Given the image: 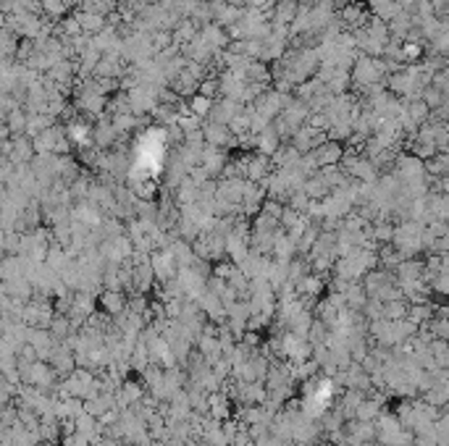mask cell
I'll return each mask as SVG.
<instances>
[{
    "label": "cell",
    "mask_w": 449,
    "mask_h": 446,
    "mask_svg": "<svg viewBox=\"0 0 449 446\" xmlns=\"http://www.w3.org/2000/svg\"><path fill=\"white\" fill-rule=\"evenodd\" d=\"M321 287H323V284H321V278H305L303 284H300V291L313 297V294H321Z\"/></svg>",
    "instance_id": "7"
},
{
    "label": "cell",
    "mask_w": 449,
    "mask_h": 446,
    "mask_svg": "<svg viewBox=\"0 0 449 446\" xmlns=\"http://www.w3.org/2000/svg\"><path fill=\"white\" fill-rule=\"evenodd\" d=\"M344 21H347L350 26H355V24L360 26L363 21H365V13H363V8H355V6H352V8L344 11Z\"/></svg>",
    "instance_id": "6"
},
{
    "label": "cell",
    "mask_w": 449,
    "mask_h": 446,
    "mask_svg": "<svg viewBox=\"0 0 449 446\" xmlns=\"http://www.w3.org/2000/svg\"><path fill=\"white\" fill-rule=\"evenodd\" d=\"M77 21L82 24V29L84 32H97V29H103L106 26V21H103V16L100 13H77Z\"/></svg>",
    "instance_id": "4"
},
{
    "label": "cell",
    "mask_w": 449,
    "mask_h": 446,
    "mask_svg": "<svg viewBox=\"0 0 449 446\" xmlns=\"http://www.w3.org/2000/svg\"><path fill=\"white\" fill-rule=\"evenodd\" d=\"M268 168H271V166H268V160H265V157H255L250 166H247V173H250L252 182H258L260 176H265V173H268Z\"/></svg>",
    "instance_id": "5"
},
{
    "label": "cell",
    "mask_w": 449,
    "mask_h": 446,
    "mask_svg": "<svg viewBox=\"0 0 449 446\" xmlns=\"http://www.w3.org/2000/svg\"><path fill=\"white\" fill-rule=\"evenodd\" d=\"M211 110H213L211 97H205V95H195V97H189V113L205 118V116H211Z\"/></svg>",
    "instance_id": "3"
},
{
    "label": "cell",
    "mask_w": 449,
    "mask_h": 446,
    "mask_svg": "<svg viewBox=\"0 0 449 446\" xmlns=\"http://www.w3.org/2000/svg\"><path fill=\"white\" fill-rule=\"evenodd\" d=\"M274 11H276L278 24H294V16H300L297 13V0H276Z\"/></svg>",
    "instance_id": "2"
},
{
    "label": "cell",
    "mask_w": 449,
    "mask_h": 446,
    "mask_svg": "<svg viewBox=\"0 0 449 446\" xmlns=\"http://www.w3.org/2000/svg\"><path fill=\"white\" fill-rule=\"evenodd\" d=\"M100 304H103L106 313L119 315V313H124V307H126V297H124V291H119V289H106V291L100 294Z\"/></svg>",
    "instance_id": "1"
}]
</instances>
